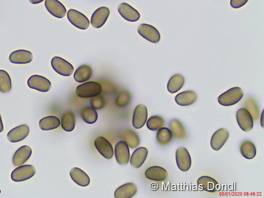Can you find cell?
Returning <instances> with one entry per match:
<instances>
[{
	"mask_svg": "<svg viewBox=\"0 0 264 198\" xmlns=\"http://www.w3.org/2000/svg\"><path fill=\"white\" fill-rule=\"evenodd\" d=\"M102 87L100 83L96 82H85L79 85L76 89V94L80 98H92L100 95Z\"/></svg>",
	"mask_w": 264,
	"mask_h": 198,
	"instance_id": "cell-1",
	"label": "cell"
},
{
	"mask_svg": "<svg viewBox=\"0 0 264 198\" xmlns=\"http://www.w3.org/2000/svg\"><path fill=\"white\" fill-rule=\"evenodd\" d=\"M244 97L243 89L239 87H233L219 96L218 103L222 106H231L236 104Z\"/></svg>",
	"mask_w": 264,
	"mask_h": 198,
	"instance_id": "cell-2",
	"label": "cell"
},
{
	"mask_svg": "<svg viewBox=\"0 0 264 198\" xmlns=\"http://www.w3.org/2000/svg\"><path fill=\"white\" fill-rule=\"evenodd\" d=\"M36 169L32 165H22L17 167L11 173L12 181L20 182L32 178L36 174Z\"/></svg>",
	"mask_w": 264,
	"mask_h": 198,
	"instance_id": "cell-3",
	"label": "cell"
},
{
	"mask_svg": "<svg viewBox=\"0 0 264 198\" xmlns=\"http://www.w3.org/2000/svg\"><path fill=\"white\" fill-rule=\"evenodd\" d=\"M51 65L57 73L63 76H71L74 71L73 66L60 57H54L51 60Z\"/></svg>",
	"mask_w": 264,
	"mask_h": 198,
	"instance_id": "cell-4",
	"label": "cell"
},
{
	"mask_svg": "<svg viewBox=\"0 0 264 198\" xmlns=\"http://www.w3.org/2000/svg\"><path fill=\"white\" fill-rule=\"evenodd\" d=\"M27 84L29 88L43 93L49 92L51 88L50 81L47 78L38 75L30 77L27 81Z\"/></svg>",
	"mask_w": 264,
	"mask_h": 198,
	"instance_id": "cell-5",
	"label": "cell"
},
{
	"mask_svg": "<svg viewBox=\"0 0 264 198\" xmlns=\"http://www.w3.org/2000/svg\"><path fill=\"white\" fill-rule=\"evenodd\" d=\"M67 18L74 26L79 29L86 30L90 26L87 17L78 10L70 9L68 11Z\"/></svg>",
	"mask_w": 264,
	"mask_h": 198,
	"instance_id": "cell-6",
	"label": "cell"
},
{
	"mask_svg": "<svg viewBox=\"0 0 264 198\" xmlns=\"http://www.w3.org/2000/svg\"><path fill=\"white\" fill-rule=\"evenodd\" d=\"M139 34L152 43L156 44L160 41L161 35L156 28L148 24L142 23L138 29Z\"/></svg>",
	"mask_w": 264,
	"mask_h": 198,
	"instance_id": "cell-7",
	"label": "cell"
},
{
	"mask_svg": "<svg viewBox=\"0 0 264 198\" xmlns=\"http://www.w3.org/2000/svg\"><path fill=\"white\" fill-rule=\"evenodd\" d=\"M176 163L179 169L183 172H186L191 166L192 161L190 154L185 148H180L177 149L175 153Z\"/></svg>",
	"mask_w": 264,
	"mask_h": 198,
	"instance_id": "cell-8",
	"label": "cell"
},
{
	"mask_svg": "<svg viewBox=\"0 0 264 198\" xmlns=\"http://www.w3.org/2000/svg\"><path fill=\"white\" fill-rule=\"evenodd\" d=\"M236 119L240 129L249 132L254 127V119L249 111L245 108L239 109L236 113Z\"/></svg>",
	"mask_w": 264,
	"mask_h": 198,
	"instance_id": "cell-9",
	"label": "cell"
},
{
	"mask_svg": "<svg viewBox=\"0 0 264 198\" xmlns=\"http://www.w3.org/2000/svg\"><path fill=\"white\" fill-rule=\"evenodd\" d=\"M148 111L147 107L145 105L140 104L135 109L133 117L132 125L136 129H140L144 127L147 121Z\"/></svg>",
	"mask_w": 264,
	"mask_h": 198,
	"instance_id": "cell-10",
	"label": "cell"
},
{
	"mask_svg": "<svg viewBox=\"0 0 264 198\" xmlns=\"http://www.w3.org/2000/svg\"><path fill=\"white\" fill-rule=\"evenodd\" d=\"M116 160L120 165H125L128 164L130 159L129 147L124 141L117 143L115 147Z\"/></svg>",
	"mask_w": 264,
	"mask_h": 198,
	"instance_id": "cell-11",
	"label": "cell"
},
{
	"mask_svg": "<svg viewBox=\"0 0 264 198\" xmlns=\"http://www.w3.org/2000/svg\"><path fill=\"white\" fill-rule=\"evenodd\" d=\"M97 151L104 158L110 160L113 157L114 149L111 143L105 137L99 136L94 141Z\"/></svg>",
	"mask_w": 264,
	"mask_h": 198,
	"instance_id": "cell-12",
	"label": "cell"
},
{
	"mask_svg": "<svg viewBox=\"0 0 264 198\" xmlns=\"http://www.w3.org/2000/svg\"><path fill=\"white\" fill-rule=\"evenodd\" d=\"M32 53L25 50H19L13 51L9 57L10 62L14 64L25 65L31 63L33 60Z\"/></svg>",
	"mask_w": 264,
	"mask_h": 198,
	"instance_id": "cell-13",
	"label": "cell"
},
{
	"mask_svg": "<svg viewBox=\"0 0 264 198\" xmlns=\"http://www.w3.org/2000/svg\"><path fill=\"white\" fill-rule=\"evenodd\" d=\"M110 15L109 9L105 7L98 8L93 13L91 17V24L96 29L102 28L107 21Z\"/></svg>",
	"mask_w": 264,
	"mask_h": 198,
	"instance_id": "cell-14",
	"label": "cell"
},
{
	"mask_svg": "<svg viewBox=\"0 0 264 198\" xmlns=\"http://www.w3.org/2000/svg\"><path fill=\"white\" fill-rule=\"evenodd\" d=\"M45 5L49 13L58 19H62L66 15V8L58 0H46Z\"/></svg>",
	"mask_w": 264,
	"mask_h": 198,
	"instance_id": "cell-15",
	"label": "cell"
},
{
	"mask_svg": "<svg viewBox=\"0 0 264 198\" xmlns=\"http://www.w3.org/2000/svg\"><path fill=\"white\" fill-rule=\"evenodd\" d=\"M30 132L27 125L22 124L10 130L7 134L8 140L11 143L19 142L25 140Z\"/></svg>",
	"mask_w": 264,
	"mask_h": 198,
	"instance_id": "cell-16",
	"label": "cell"
},
{
	"mask_svg": "<svg viewBox=\"0 0 264 198\" xmlns=\"http://www.w3.org/2000/svg\"><path fill=\"white\" fill-rule=\"evenodd\" d=\"M229 132L225 129H220L215 132L210 141V146L215 151H219L228 139Z\"/></svg>",
	"mask_w": 264,
	"mask_h": 198,
	"instance_id": "cell-17",
	"label": "cell"
},
{
	"mask_svg": "<svg viewBox=\"0 0 264 198\" xmlns=\"http://www.w3.org/2000/svg\"><path fill=\"white\" fill-rule=\"evenodd\" d=\"M118 12L126 21L134 22L140 19V15L139 11L126 3H122L119 5Z\"/></svg>",
	"mask_w": 264,
	"mask_h": 198,
	"instance_id": "cell-18",
	"label": "cell"
},
{
	"mask_svg": "<svg viewBox=\"0 0 264 198\" xmlns=\"http://www.w3.org/2000/svg\"><path fill=\"white\" fill-rule=\"evenodd\" d=\"M32 151L30 147L23 146L16 150L15 153L13 163L15 166H19L24 165L30 159Z\"/></svg>",
	"mask_w": 264,
	"mask_h": 198,
	"instance_id": "cell-19",
	"label": "cell"
},
{
	"mask_svg": "<svg viewBox=\"0 0 264 198\" xmlns=\"http://www.w3.org/2000/svg\"><path fill=\"white\" fill-rule=\"evenodd\" d=\"M146 178L155 182H163L168 177L167 171L159 166H151L145 172Z\"/></svg>",
	"mask_w": 264,
	"mask_h": 198,
	"instance_id": "cell-20",
	"label": "cell"
},
{
	"mask_svg": "<svg viewBox=\"0 0 264 198\" xmlns=\"http://www.w3.org/2000/svg\"><path fill=\"white\" fill-rule=\"evenodd\" d=\"M198 188L201 190H204L209 193H215L220 190V185L215 179L208 176H202L197 181Z\"/></svg>",
	"mask_w": 264,
	"mask_h": 198,
	"instance_id": "cell-21",
	"label": "cell"
},
{
	"mask_svg": "<svg viewBox=\"0 0 264 198\" xmlns=\"http://www.w3.org/2000/svg\"><path fill=\"white\" fill-rule=\"evenodd\" d=\"M70 176L72 181L82 187L89 186L91 183V179L89 175L83 170L78 167H74L70 171Z\"/></svg>",
	"mask_w": 264,
	"mask_h": 198,
	"instance_id": "cell-22",
	"label": "cell"
},
{
	"mask_svg": "<svg viewBox=\"0 0 264 198\" xmlns=\"http://www.w3.org/2000/svg\"><path fill=\"white\" fill-rule=\"evenodd\" d=\"M148 149L145 147H140L133 152L130 159L131 166L135 169L141 167L148 157Z\"/></svg>",
	"mask_w": 264,
	"mask_h": 198,
	"instance_id": "cell-23",
	"label": "cell"
},
{
	"mask_svg": "<svg viewBox=\"0 0 264 198\" xmlns=\"http://www.w3.org/2000/svg\"><path fill=\"white\" fill-rule=\"evenodd\" d=\"M120 137L131 148H136L140 145V137L137 133L132 129L126 128L123 130L121 132Z\"/></svg>",
	"mask_w": 264,
	"mask_h": 198,
	"instance_id": "cell-24",
	"label": "cell"
},
{
	"mask_svg": "<svg viewBox=\"0 0 264 198\" xmlns=\"http://www.w3.org/2000/svg\"><path fill=\"white\" fill-rule=\"evenodd\" d=\"M169 129L171 131L173 136L178 140H184L187 137V132L179 120L173 119L169 124Z\"/></svg>",
	"mask_w": 264,
	"mask_h": 198,
	"instance_id": "cell-25",
	"label": "cell"
},
{
	"mask_svg": "<svg viewBox=\"0 0 264 198\" xmlns=\"http://www.w3.org/2000/svg\"><path fill=\"white\" fill-rule=\"evenodd\" d=\"M138 189L136 184L127 183L120 186L114 193L115 198H131L137 193Z\"/></svg>",
	"mask_w": 264,
	"mask_h": 198,
	"instance_id": "cell-26",
	"label": "cell"
},
{
	"mask_svg": "<svg viewBox=\"0 0 264 198\" xmlns=\"http://www.w3.org/2000/svg\"><path fill=\"white\" fill-rule=\"evenodd\" d=\"M197 99V94L192 91L181 92L176 95L175 101L176 103L181 106H187L195 103Z\"/></svg>",
	"mask_w": 264,
	"mask_h": 198,
	"instance_id": "cell-27",
	"label": "cell"
},
{
	"mask_svg": "<svg viewBox=\"0 0 264 198\" xmlns=\"http://www.w3.org/2000/svg\"><path fill=\"white\" fill-rule=\"evenodd\" d=\"M61 122L60 118L55 116H48L43 118L39 122V128L44 131H51L60 127Z\"/></svg>",
	"mask_w": 264,
	"mask_h": 198,
	"instance_id": "cell-28",
	"label": "cell"
},
{
	"mask_svg": "<svg viewBox=\"0 0 264 198\" xmlns=\"http://www.w3.org/2000/svg\"><path fill=\"white\" fill-rule=\"evenodd\" d=\"M93 74L92 68L89 65H84L80 66L75 72V80L79 83L89 81Z\"/></svg>",
	"mask_w": 264,
	"mask_h": 198,
	"instance_id": "cell-29",
	"label": "cell"
},
{
	"mask_svg": "<svg viewBox=\"0 0 264 198\" xmlns=\"http://www.w3.org/2000/svg\"><path fill=\"white\" fill-rule=\"evenodd\" d=\"M185 83V77L181 74H175L170 78L167 85L169 93H177L183 87Z\"/></svg>",
	"mask_w": 264,
	"mask_h": 198,
	"instance_id": "cell-30",
	"label": "cell"
},
{
	"mask_svg": "<svg viewBox=\"0 0 264 198\" xmlns=\"http://www.w3.org/2000/svg\"><path fill=\"white\" fill-rule=\"evenodd\" d=\"M76 117L71 111L64 112L61 119V125L62 129L67 132H71L75 129Z\"/></svg>",
	"mask_w": 264,
	"mask_h": 198,
	"instance_id": "cell-31",
	"label": "cell"
},
{
	"mask_svg": "<svg viewBox=\"0 0 264 198\" xmlns=\"http://www.w3.org/2000/svg\"><path fill=\"white\" fill-rule=\"evenodd\" d=\"M173 137L171 131L168 128L163 127L157 131L156 139L158 145L167 146L172 142Z\"/></svg>",
	"mask_w": 264,
	"mask_h": 198,
	"instance_id": "cell-32",
	"label": "cell"
},
{
	"mask_svg": "<svg viewBox=\"0 0 264 198\" xmlns=\"http://www.w3.org/2000/svg\"><path fill=\"white\" fill-rule=\"evenodd\" d=\"M240 151L243 157L248 160L254 159L257 153L254 143L249 140H246L241 144Z\"/></svg>",
	"mask_w": 264,
	"mask_h": 198,
	"instance_id": "cell-33",
	"label": "cell"
},
{
	"mask_svg": "<svg viewBox=\"0 0 264 198\" xmlns=\"http://www.w3.org/2000/svg\"><path fill=\"white\" fill-rule=\"evenodd\" d=\"M80 117L83 121L89 124L96 123L98 119V113L92 106H86L80 112Z\"/></svg>",
	"mask_w": 264,
	"mask_h": 198,
	"instance_id": "cell-34",
	"label": "cell"
},
{
	"mask_svg": "<svg viewBox=\"0 0 264 198\" xmlns=\"http://www.w3.org/2000/svg\"><path fill=\"white\" fill-rule=\"evenodd\" d=\"M245 109L248 110L250 113L253 119L258 120L260 117V111L259 106L256 103V100L252 98H249L246 99L244 103Z\"/></svg>",
	"mask_w": 264,
	"mask_h": 198,
	"instance_id": "cell-35",
	"label": "cell"
},
{
	"mask_svg": "<svg viewBox=\"0 0 264 198\" xmlns=\"http://www.w3.org/2000/svg\"><path fill=\"white\" fill-rule=\"evenodd\" d=\"M12 89V81L9 74L4 70H0V92L8 93Z\"/></svg>",
	"mask_w": 264,
	"mask_h": 198,
	"instance_id": "cell-36",
	"label": "cell"
},
{
	"mask_svg": "<svg viewBox=\"0 0 264 198\" xmlns=\"http://www.w3.org/2000/svg\"><path fill=\"white\" fill-rule=\"evenodd\" d=\"M146 127L152 131H157L166 125V121L162 117L155 116L150 117L146 121Z\"/></svg>",
	"mask_w": 264,
	"mask_h": 198,
	"instance_id": "cell-37",
	"label": "cell"
},
{
	"mask_svg": "<svg viewBox=\"0 0 264 198\" xmlns=\"http://www.w3.org/2000/svg\"><path fill=\"white\" fill-rule=\"evenodd\" d=\"M132 94L127 90H123L118 95L115 100L116 104L121 107H125L131 103Z\"/></svg>",
	"mask_w": 264,
	"mask_h": 198,
	"instance_id": "cell-38",
	"label": "cell"
},
{
	"mask_svg": "<svg viewBox=\"0 0 264 198\" xmlns=\"http://www.w3.org/2000/svg\"><path fill=\"white\" fill-rule=\"evenodd\" d=\"M106 101L103 96L99 95L96 97L92 98L90 100V104L96 110H100L105 107Z\"/></svg>",
	"mask_w": 264,
	"mask_h": 198,
	"instance_id": "cell-39",
	"label": "cell"
},
{
	"mask_svg": "<svg viewBox=\"0 0 264 198\" xmlns=\"http://www.w3.org/2000/svg\"><path fill=\"white\" fill-rule=\"evenodd\" d=\"M248 1V0H231V7L234 9L242 8Z\"/></svg>",
	"mask_w": 264,
	"mask_h": 198,
	"instance_id": "cell-40",
	"label": "cell"
},
{
	"mask_svg": "<svg viewBox=\"0 0 264 198\" xmlns=\"http://www.w3.org/2000/svg\"><path fill=\"white\" fill-rule=\"evenodd\" d=\"M45 0H29V1L30 2L31 4H37L44 1Z\"/></svg>",
	"mask_w": 264,
	"mask_h": 198,
	"instance_id": "cell-41",
	"label": "cell"
},
{
	"mask_svg": "<svg viewBox=\"0 0 264 198\" xmlns=\"http://www.w3.org/2000/svg\"><path fill=\"white\" fill-rule=\"evenodd\" d=\"M4 126L2 121V118L1 115H0V133H1L3 131Z\"/></svg>",
	"mask_w": 264,
	"mask_h": 198,
	"instance_id": "cell-42",
	"label": "cell"
}]
</instances>
